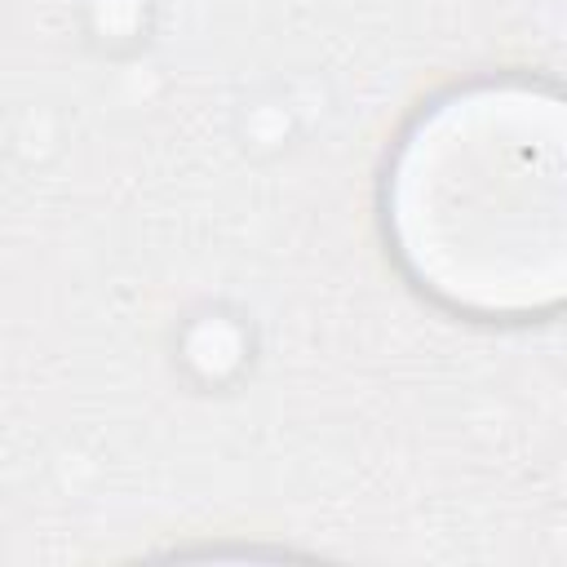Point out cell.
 Returning a JSON list of instances; mask_svg holds the SVG:
<instances>
[{
    "instance_id": "obj_1",
    "label": "cell",
    "mask_w": 567,
    "mask_h": 567,
    "mask_svg": "<svg viewBox=\"0 0 567 567\" xmlns=\"http://www.w3.org/2000/svg\"><path fill=\"white\" fill-rule=\"evenodd\" d=\"M532 80L452 89L403 128L381 186L408 279L483 323H527L563 297V111Z\"/></svg>"
}]
</instances>
